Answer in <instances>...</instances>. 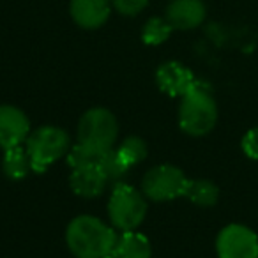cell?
Here are the masks:
<instances>
[{
  "instance_id": "obj_18",
  "label": "cell",
  "mask_w": 258,
  "mask_h": 258,
  "mask_svg": "<svg viewBox=\"0 0 258 258\" xmlns=\"http://www.w3.org/2000/svg\"><path fill=\"white\" fill-rule=\"evenodd\" d=\"M103 156H104V152L94 151V149L85 147V145H82V144H76V145H71L66 159H68V165L71 166V168H82V166L101 165Z\"/></svg>"
},
{
  "instance_id": "obj_13",
  "label": "cell",
  "mask_w": 258,
  "mask_h": 258,
  "mask_svg": "<svg viewBox=\"0 0 258 258\" xmlns=\"http://www.w3.org/2000/svg\"><path fill=\"white\" fill-rule=\"evenodd\" d=\"M115 258H151L152 246L151 240L144 233L131 230V232H122L117 237V244L113 247Z\"/></svg>"
},
{
  "instance_id": "obj_20",
  "label": "cell",
  "mask_w": 258,
  "mask_h": 258,
  "mask_svg": "<svg viewBox=\"0 0 258 258\" xmlns=\"http://www.w3.org/2000/svg\"><path fill=\"white\" fill-rule=\"evenodd\" d=\"M149 0H111V6L122 16H137L147 8Z\"/></svg>"
},
{
  "instance_id": "obj_5",
  "label": "cell",
  "mask_w": 258,
  "mask_h": 258,
  "mask_svg": "<svg viewBox=\"0 0 258 258\" xmlns=\"http://www.w3.org/2000/svg\"><path fill=\"white\" fill-rule=\"evenodd\" d=\"M78 144L94 151L106 152L115 145L118 137V122L106 108H90L82 115L76 129Z\"/></svg>"
},
{
  "instance_id": "obj_9",
  "label": "cell",
  "mask_w": 258,
  "mask_h": 258,
  "mask_svg": "<svg viewBox=\"0 0 258 258\" xmlns=\"http://www.w3.org/2000/svg\"><path fill=\"white\" fill-rule=\"evenodd\" d=\"M156 83L159 90L170 97H182L197 83L193 71L177 60L163 62L156 69Z\"/></svg>"
},
{
  "instance_id": "obj_1",
  "label": "cell",
  "mask_w": 258,
  "mask_h": 258,
  "mask_svg": "<svg viewBox=\"0 0 258 258\" xmlns=\"http://www.w3.org/2000/svg\"><path fill=\"white\" fill-rule=\"evenodd\" d=\"M117 232L99 218L76 216L66 228V244L76 258H104L113 253Z\"/></svg>"
},
{
  "instance_id": "obj_11",
  "label": "cell",
  "mask_w": 258,
  "mask_h": 258,
  "mask_svg": "<svg viewBox=\"0 0 258 258\" xmlns=\"http://www.w3.org/2000/svg\"><path fill=\"white\" fill-rule=\"evenodd\" d=\"M207 9L202 0H172L166 8V22L173 30H191L204 23Z\"/></svg>"
},
{
  "instance_id": "obj_4",
  "label": "cell",
  "mask_w": 258,
  "mask_h": 258,
  "mask_svg": "<svg viewBox=\"0 0 258 258\" xmlns=\"http://www.w3.org/2000/svg\"><path fill=\"white\" fill-rule=\"evenodd\" d=\"M147 216L145 195L125 182H117L108 200V218L115 230L131 232L144 223Z\"/></svg>"
},
{
  "instance_id": "obj_15",
  "label": "cell",
  "mask_w": 258,
  "mask_h": 258,
  "mask_svg": "<svg viewBox=\"0 0 258 258\" xmlns=\"http://www.w3.org/2000/svg\"><path fill=\"white\" fill-rule=\"evenodd\" d=\"M184 197L198 207H212L219 200V187L207 179H187Z\"/></svg>"
},
{
  "instance_id": "obj_3",
  "label": "cell",
  "mask_w": 258,
  "mask_h": 258,
  "mask_svg": "<svg viewBox=\"0 0 258 258\" xmlns=\"http://www.w3.org/2000/svg\"><path fill=\"white\" fill-rule=\"evenodd\" d=\"M34 173H44L53 163L68 156L71 149V138L68 131L57 125H43L30 131L25 142Z\"/></svg>"
},
{
  "instance_id": "obj_14",
  "label": "cell",
  "mask_w": 258,
  "mask_h": 258,
  "mask_svg": "<svg viewBox=\"0 0 258 258\" xmlns=\"http://www.w3.org/2000/svg\"><path fill=\"white\" fill-rule=\"evenodd\" d=\"M2 172L9 180H23L32 172L29 152L23 145L6 149L4 158H2Z\"/></svg>"
},
{
  "instance_id": "obj_8",
  "label": "cell",
  "mask_w": 258,
  "mask_h": 258,
  "mask_svg": "<svg viewBox=\"0 0 258 258\" xmlns=\"http://www.w3.org/2000/svg\"><path fill=\"white\" fill-rule=\"evenodd\" d=\"M30 135V122L20 108L13 104H0V149L18 147Z\"/></svg>"
},
{
  "instance_id": "obj_6",
  "label": "cell",
  "mask_w": 258,
  "mask_h": 258,
  "mask_svg": "<svg viewBox=\"0 0 258 258\" xmlns=\"http://www.w3.org/2000/svg\"><path fill=\"white\" fill-rule=\"evenodd\" d=\"M187 177L179 166L158 165L151 168L142 180V193L152 202H170L184 197Z\"/></svg>"
},
{
  "instance_id": "obj_12",
  "label": "cell",
  "mask_w": 258,
  "mask_h": 258,
  "mask_svg": "<svg viewBox=\"0 0 258 258\" xmlns=\"http://www.w3.org/2000/svg\"><path fill=\"white\" fill-rule=\"evenodd\" d=\"M108 182L110 179L99 165L73 168V173L69 175V186H71L73 193L82 198L101 197L106 189Z\"/></svg>"
},
{
  "instance_id": "obj_16",
  "label": "cell",
  "mask_w": 258,
  "mask_h": 258,
  "mask_svg": "<svg viewBox=\"0 0 258 258\" xmlns=\"http://www.w3.org/2000/svg\"><path fill=\"white\" fill-rule=\"evenodd\" d=\"M172 25L166 18H149L142 29V41L149 46H159L172 36Z\"/></svg>"
},
{
  "instance_id": "obj_17",
  "label": "cell",
  "mask_w": 258,
  "mask_h": 258,
  "mask_svg": "<svg viewBox=\"0 0 258 258\" xmlns=\"http://www.w3.org/2000/svg\"><path fill=\"white\" fill-rule=\"evenodd\" d=\"M99 166L103 168V172L108 175V179L115 180V182H120V180L125 177V173L131 170L129 163L122 158L120 152H118L117 149H110L108 152H104Z\"/></svg>"
},
{
  "instance_id": "obj_10",
  "label": "cell",
  "mask_w": 258,
  "mask_h": 258,
  "mask_svg": "<svg viewBox=\"0 0 258 258\" xmlns=\"http://www.w3.org/2000/svg\"><path fill=\"white\" fill-rule=\"evenodd\" d=\"M69 13L78 27L85 30H96L110 18L111 0H71Z\"/></svg>"
},
{
  "instance_id": "obj_7",
  "label": "cell",
  "mask_w": 258,
  "mask_h": 258,
  "mask_svg": "<svg viewBox=\"0 0 258 258\" xmlns=\"http://www.w3.org/2000/svg\"><path fill=\"white\" fill-rule=\"evenodd\" d=\"M219 258H258V235L239 223L226 225L216 239Z\"/></svg>"
},
{
  "instance_id": "obj_19",
  "label": "cell",
  "mask_w": 258,
  "mask_h": 258,
  "mask_svg": "<svg viewBox=\"0 0 258 258\" xmlns=\"http://www.w3.org/2000/svg\"><path fill=\"white\" fill-rule=\"evenodd\" d=\"M120 152V156L129 163V166L133 168L135 165L142 163L149 154V147L145 144L144 138L140 137H127L125 140H122L120 147L117 149Z\"/></svg>"
},
{
  "instance_id": "obj_2",
  "label": "cell",
  "mask_w": 258,
  "mask_h": 258,
  "mask_svg": "<svg viewBox=\"0 0 258 258\" xmlns=\"http://www.w3.org/2000/svg\"><path fill=\"white\" fill-rule=\"evenodd\" d=\"M218 122V104L207 83L197 80L193 87L180 97L179 125L189 137H205Z\"/></svg>"
},
{
  "instance_id": "obj_21",
  "label": "cell",
  "mask_w": 258,
  "mask_h": 258,
  "mask_svg": "<svg viewBox=\"0 0 258 258\" xmlns=\"http://www.w3.org/2000/svg\"><path fill=\"white\" fill-rule=\"evenodd\" d=\"M240 147H242V152L249 159H258V127L249 129L244 135L242 142H240Z\"/></svg>"
},
{
  "instance_id": "obj_22",
  "label": "cell",
  "mask_w": 258,
  "mask_h": 258,
  "mask_svg": "<svg viewBox=\"0 0 258 258\" xmlns=\"http://www.w3.org/2000/svg\"><path fill=\"white\" fill-rule=\"evenodd\" d=\"M104 258H115L113 254H108V256H104Z\"/></svg>"
}]
</instances>
